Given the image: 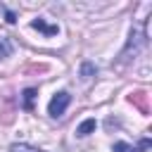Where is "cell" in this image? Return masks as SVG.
Wrapping results in <instances>:
<instances>
[{
  "label": "cell",
  "instance_id": "1",
  "mask_svg": "<svg viewBox=\"0 0 152 152\" xmlns=\"http://www.w3.org/2000/svg\"><path fill=\"white\" fill-rule=\"evenodd\" d=\"M145 45H147V31H145V28H133V31H131V38H128V45H126V50L121 52V62L131 59V52H133V57H135Z\"/></svg>",
  "mask_w": 152,
  "mask_h": 152
},
{
  "label": "cell",
  "instance_id": "2",
  "mask_svg": "<svg viewBox=\"0 0 152 152\" xmlns=\"http://www.w3.org/2000/svg\"><path fill=\"white\" fill-rule=\"evenodd\" d=\"M69 102H71V95L66 93V90H59L52 100H50V104H48V112H50V116H62L64 112H66V107H69Z\"/></svg>",
  "mask_w": 152,
  "mask_h": 152
},
{
  "label": "cell",
  "instance_id": "3",
  "mask_svg": "<svg viewBox=\"0 0 152 152\" xmlns=\"http://www.w3.org/2000/svg\"><path fill=\"white\" fill-rule=\"evenodd\" d=\"M145 147H150V140H142L140 145H128V142H114V152H142Z\"/></svg>",
  "mask_w": 152,
  "mask_h": 152
},
{
  "label": "cell",
  "instance_id": "4",
  "mask_svg": "<svg viewBox=\"0 0 152 152\" xmlns=\"http://www.w3.org/2000/svg\"><path fill=\"white\" fill-rule=\"evenodd\" d=\"M128 100H131L133 104H138L142 114H147V112H150V104H147V93H142V90H138V93H133V95H131Z\"/></svg>",
  "mask_w": 152,
  "mask_h": 152
},
{
  "label": "cell",
  "instance_id": "5",
  "mask_svg": "<svg viewBox=\"0 0 152 152\" xmlns=\"http://www.w3.org/2000/svg\"><path fill=\"white\" fill-rule=\"evenodd\" d=\"M31 26H33L36 31H43L45 36H55V33L59 31V26H50V24H45L43 19H33V21H31Z\"/></svg>",
  "mask_w": 152,
  "mask_h": 152
},
{
  "label": "cell",
  "instance_id": "6",
  "mask_svg": "<svg viewBox=\"0 0 152 152\" xmlns=\"http://www.w3.org/2000/svg\"><path fill=\"white\" fill-rule=\"evenodd\" d=\"M95 126H97V124H95V119H86V121H83V124L76 128V135L86 138V135H90V133L95 131Z\"/></svg>",
  "mask_w": 152,
  "mask_h": 152
},
{
  "label": "cell",
  "instance_id": "7",
  "mask_svg": "<svg viewBox=\"0 0 152 152\" xmlns=\"http://www.w3.org/2000/svg\"><path fill=\"white\" fill-rule=\"evenodd\" d=\"M36 95H38V90L36 88H26L24 90V109H33V100H36Z\"/></svg>",
  "mask_w": 152,
  "mask_h": 152
},
{
  "label": "cell",
  "instance_id": "8",
  "mask_svg": "<svg viewBox=\"0 0 152 152\" xmlns=\"http://www.w3.org/2000/svg\"><path fill=\"white\" fill-rule=\"evenodd\" d=\"M10 55H12V40L7 36H0V59H5Z\"/></svg>",
  "mask_w": 152,
  "mask_h": 152
},
{
  "label": "cell",
  "instance_id": "9",
  "mask_svg": "<svg viewBox=\"0 0 152 152\" xmlns=\"http://www.w3.org/2000/svg\"><path fill=\"white\" fill-rule=\"evenodd\" d=\"M10 152H45V150H38L33 145H26V142H14L10 147Z\"/></svg>",
  "mask_w": 152,
  "mask_h": 152
},
{
  "label": "cell",
  "instance_id": "10",
  "mask_svg": "<svg viewBox=\"0 0 152 152\" xmlns=\"http://www.w3.org/2000/svg\"><path fill=\"white\" fill-rule=\"evenodd\" d=\"M93 76H95V66H93L90 62H83V64H81V78H83V81H90Z\"/></svg>",
  "mask_w": 152,
  "mask_h": 152
},
{
  "label": "cell",
  "instance_id": "11",
  "mask_svg": "<svg viewBox=\"0 0 152 152\" xmlns=\"http://www.w3.org/2000/svg\"><path fill=\"white\" fill-rule=\"evenodd\" d=\"M5 17H7V21H10V24H14V21H17V14H14V12H10V10H5Z\"/></svg>",
  "mask_w": 152,
  "mask_h": 152
},
{
  "label": "cell",
  "instance_id": "12",
  "mask_svg": "<svg viewBox=\"0 0 152 152\" xmlns=\"http://www.w3.org/2000/svg\"><path fill=\"white\" fill-rule=\"evenodd\" d=\"M0 12H5V5H2V2H0Z\"/></svg>",
  "mask_w": 152,
  "mask_h": 152
}]
</instances>
